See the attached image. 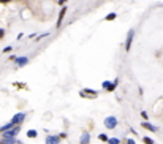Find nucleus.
<instances>
[{"mask_svg":"<svg viewBox=\"0 0 163 144\" xmlns=\"http://www.w3.org/2000/svg\"><path fill=\"white\" fill-rule=\"evenodd\" d=\"M37 136H38V132H37V130H27V138L35 139Z\"/></svg>","mask_w":163,"mask_h":144,"instance_id":"4468645a","label":"nucleus"},{"mask_svg":"<svg viewBox=\"0 0 163 144\" xmlns=\"http://www.w3.org/2000/svg\"><path fill=\"white\" fill-rule=\"evenodd\" d=\"M143 142H144V144H155V142H154V139H152V138H149V136H144V138H143Z\"/></svg>","mask_w":163,"mask_h":144,"instance_id":"a211bd4d","label":"nucleus"},{"mask_svg":"<svg viewBox=\"0 0 163 144\" xmlns=\"http://www.w3.org/2000/svg\"><path fill=\"white\" fill-rule=\"evenodd\" d=\"M79 95L82 98H97L98 97V92L94 90V89H82L79 92Z\"/></svg>","mask_w":163,"mask_h":144,"instance_id":"20e7f679","label":"nucleus"},{"mask_svg":"<svg viewBox=\"0 0 163 144\" xmlns=\"http://www.w3.org/2000/svg\"><path fill=\"white\" fill-rule=\"evenodd\" d=\"M67 11H68L67 5L60 8V11H59V16H57V22H55V29H60V27H62V22H63V18H65Z\"/></svg>","mask_w":163,"mask_h":144,"instance_id":"423d86ee","label":"nucleus"},{"mask_svg":"<svg viewBox=\"0 0 163 144\" xmlns=\"http://www.w3.org/2000/svg\"><path fill=\"white\" fill-rule=\"evenodd\" d=\"M13 127H15V125H13L11 122L5 123V125H2V127H0V133H5V132H8V130H10V128H13Z\"/></svg>","mask_w":163,"mask_h":144,"instance_id":"ddd939ff","label":"nucleus"},{"mask_svg":"<svg viewBox=\"0 0 163 144\" xmlns=\"http://www.w3.org/2000/svg\"><path fill=\"white\" fill-rule=\"evenodd\" d=\"M60 136L59 135H48L46 136V144H60Z\"/></svg>","mask_w":163,"mask_h":144,"instance_id":"1a4fd4ad","label":"nucleus"},{"mask_svg":"<svg viewBox=\"0 0 163 144\" xmlns=\"http://www.w3.org/2000/svg\"><path fill=\"white\" fill-rule=\"evenodd\" d=\"M59 136H60V139H67V138H68V135H67V132H62V133H60Z\"/></svg>","mask_w":163,"mask_h":144,"instance_id":"b1692460","label":"nucleus"},{"mask_svg":"<svg viewBox=\"0 0 163 144\" xmlns=\"http://www.w3.org/2000/svg\"><path fill=\"white\" fill-rule=\"evenodd\" d=\"M19 133H21V125H15L13 128H10L8 132L2 133V138H18Z\"/></svg>","mask_w":163,"mask_h":144,"instance_id":"7ed1b4c3","label":"nucleus"},{"mask_svg":"<svg viewBox=\"0 0 163 144\" xmlns=\"http://www.w3.org/2000/svg\"><path fill=\"white\" fill-rule=\"evenodd\" d=\"M67 2H68V0H59L57 3H59L60 6H65V5H67Z\"/></svg>","mask_w":163,"mask_h":144,"instance_id":"393cba45","label":"nucleus"},{"mask_svg":"<svg viewBox=\"0 0 163 144\" xmlns=\"http://www.w3.org/2000/svg\"><path fill=\"white\" fill-rule=\"evenodd\" d=\"M124 144H136V141L133 138H127V139H124Z\"/></svg>","mask_w":163,"mask_h":144,"instance_id":"412c9836","label":"nucleus"},{"mask_svg":"<svg viewBox=\"0 0 163 144\" xmlns=\"http://www.w3.org/2000/svg\"><path fill=\"white\" fill-rule=\"evenodd\" d=\"M10 2H13V0H0V3H3V5H6V3H10Z\"/></svg>","mask_w":163,"mask_h":144,"instance_id":"a878e982","label":"nucleus"},{"mask_svg":"<svg viewBox=\"0 0 163 144\" xmlns=\"http://www.w3.org/2000/svg\"><path fill=\"white\" fill-rule=\"evenodd\" d=\"M103 144H105V142H103Z\"/></svg>","mask_w":163,"mask_h":144,"instance_id":"c85d7f7f","label":"nucleus"},{"mask_svg":"<svg viewBox=\"0 0 163 144\" xmlns=\"http://www.w3.org/2000/svg\"><path fill=\"white\" fill-rule=\"evenodd\" d=\"M116 19H117V15H116L114 11H112V13H109V15H106V16H105V21H108V22H111V21H116Z\"/></svg>","mask_w":163,"mask_h":144,"instance_id":"2eb2a0df","label":"nucleus"},{"mask_svg":"<svg viewBox=\"0 0 163 144\" xmlns=\"http://www.w3.org/2000/svg\"><path fill=\"white\" fill-rule=\"evenodd\" d=\"M98 139H100L101 142H108V139H109V136L106 135V133H100V135H98Z\"/></svg>","mask_w":163,"mask_h":144,"instance_id":"dca6fc26","label":"nucleus"},{"mask_svg":"<svg viewBox=\"0 0 163 144\" xmlns=\"http://www.w3.org/2000/svg\"><path fill=\"white\" fill-rule=\"evenodd\" d=\"M25 113H16L15 116H13V117H11V123H13V125H21V123H22L24 120H25Z\"/></svg>","mask_w":163,"mask_h":144,"instance_id":"39448f33","label":"nucleus"},{"mask_svg":"<svg viewBox=\"0 0 163 144\" xmlns=\"http://www.w3.org/2000/svg\"><path fill=\"white\" fill-rule=\"evenodd\" d=\"M116 87H117V84H116L114 81H103L101 82V89H103V90H106V92H114Z\"/></svg>","mask_w":163,"mask_h":144,"instance_id":"0eeeda50","label":"nucleus"},{"mask_svg":"<svg viewBox=\"0 0 163 144\" xmlns=\"http://www.w3.org/2000/svg\"><path fill=\"white\" fill-rule=\"evenodd\" d=\"M111 2H112V0H111Z\"/></svg>","mask_w":163,"mask_h":144,"instance_id":"cd10ccee","label":"nucleus"},{"mask_svg":"<svg viewBox=\"0 0 163 144\" xmlns=\"http://www.w3.org/2000/svg\"><path fill=\"white\" fill-rule=\"evenodd\" d=\"M46 37H49V32H45V33H41V35H37V40H35V41H40V40H43Z\"/></svg>","mask_w":163,"mask_h":144,"instance_id":"6ab92c4d","label":"nucleus"},{"mask_svg":"<svg viewBox=\"0 0 163 144\" xmlns=\"http://www.w3.org/2000/svg\"><path fill=\"white\" fill-rule=\"evenodd\" d=\"M120 142H122V141H120L119 138H109L108 139V144H120Z\"/></svg>","mask_w":163,"mask_h":144,"instance_id":"f3484780","label":"nucleus"},{"mask_svg":"<svg viewBox=\"0 0 163 144\" xmlns=\"http://www.w3.org/2000/svg\"><path fill=\"white\" fill-rule=\"evenodd\" d=\"M16 57H18L16 54H11V56H10V60H16Z\"/></svg>","mask_w":163,"mask_h":144,"instance_id":"bb28decb","label":"nucleus"},{"mask_svg":"<svg viewBox=\"0 0 163 144\" xmlns=\"http://www.w3.org/2000/svg\"><path fill=\"white\" fill-rule=\"evenodd\" d=\"M5 35H6V30L3 29V27H0V40H3Z\"/></svg>","mask_w":163,"mask_h":144,"instance_id":"4be33fe9","label":"nucleus"},{"mask_svg":"<svg viewBox=\"0 0 163 144\" xmlns=\"http://www.w3.org/2000/svg\"><path fill=\"white\" fill-rule=\"evenodd\" d=\"M135 33H136V30H135V29H130V30H128V33H127L125 44H124L125 52H130V49H131V44H133V40H135Z\"/></svg>","mask_w":163,"mask_h":144,"instance_id":"f257e3e1","label":"nucleus"},{"mask_svg":"<svg viewBox=\"0 0 163 144\" xmlns=\"http://www.w3.org/2000/svg\"><path fill=\"white\" fill-rule=\"evenodd\" d=\"M141 128H146V130H149V132H152V133L158 132V127L152 125V123L149 122V120H144V122H141Z\"/></svg>","mask_w":163,"mask_h":144,"instance_id":"6e6552de","label":"nucleus"},{"mask_svg":"<svg viewBox=\"0 0 163 144\" xmlns=\"http://www.w3.org/2000/svg\"><path fill=\"white\" fill-rule=\"evenodd\" d=\"M13 51V46H5L3 49H2V54H8V52H11Z\"/></svg>","mask_w":163,"mask_h":144,"instance_id":"aec40b11","label":"nucleus"},{"mask_svg":"<svg viewBox=\"0 0 163 144\" xmlns=\"http://www.w3.org/2000/svg\"><path fill=\"white\" fill-rule=\"evenodd\" d=\"M29 62H30V59L29 57H27V56H18L16 57V60H15V64L18 65V67H25L27 64H29Z\"/></svg>","mask_w":163,"mask_h":144,"instance_id":"9d476101","label":"nucleus"},{"mask_svg":"<svg viewBox=\"0 0 163 144\" xmlns=\"http://www.w3.org/2000/svg\"><path fill=\"white\" fill-rule=\"evenodd\" d=\"M0 144H18V138H2Z\"/></svg>","mask_w":163,"mask_h":144,"instance_id":"f8f14e48","label":"nucleus"},{"mask_svg":"<svg viewBox=\"0 0 163 144\" xmlns=\"http://www.w3.org/2000/svg\"><path fill=\"white\" fill-rule=\"evenodd\" d=\"M141 117H143L144 120H149V116H147V113H146V111H141Z\"/></svg>","mask_w":163,"mask_h":144,"instance_id":"5701e85b","label":"nucleus"},{"mask_svg":"<svg viewBox=\"0 0 163 144\" xmlns=\"http://www.w3.org/2000/svg\"><path fill=\"white\" fill-rule=\"evenodd\" d=\"M90 139H92L90 133L89 132H82L81 138H79V144H90Z\"/></svg>","mask_w":163,"mask_h":144,"instance_id":"9b49d317","label":"nucleus"},{"mask_svg":"<svg viewBox=\"0 0 163 144\" xmlns=\"http://www.w3.org/2000/svg\"><path fill=\"white\" fill-rule=\"evenodd\" d=\"M103 123H105V127L108 128V130H114V128L117 127L119 120H117V117H116V116H108V117H105Z\"/></svg>","mask_w":163,"mask_h":144,"instance_id":"f03ea898","label":"nucleus"}]
</instances>
